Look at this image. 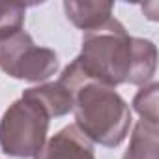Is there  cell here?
<instances>
[{
	"instance_id": "5b68a950",
	"label": "cell",
	"mask_w": 159,
	"mask_h": 159,
	"mask_svg": "<svg viewBox=\"0 0 159 159\" xmlns=\"http://www.w3.org/2000/svg\"><path fill=\"white\" fill-rule=\"evenodd\" d=\"M36 159H96L92 142L77 129L66 125L39 150Z\"/></svg>"
},
{
	"instance_id": "277c9868",
	"label": "cell",
	"mask_w": 159,
	"mask_h": 159,
	"mask_svg": "<svg viewBox=\"0 0 159 159\" xmlns=\"http://www.w3.org/2000/svg\"><path fill=\"white\" fill-rule=\"evenodd\" d=\"M0 69L19 81L39 83L58 69V56L52 49L39 47L30 34L19 30L0 39Z\"/></svg>"
},
{
	"instance_id": "6da1fadb",
	"label": "cell",
	"mask_w": 159,
	"mask_h": 159,
	"mask_svg": "<svg viewBox=\"0 0 159 159\" xmlns=\"http://www.w3.org/2000/svg\"><path fill=\"white\" fill-rule=\"evenodd\" d=\"M75 62L88 81L111 88L146 86L155 73L157 49L148 39L131 38L124 25L111 17L99 28L84 32L83 49Z\"/></svg>"
},
{
	"instance_id": "30bf717a",
	"label": "cell",
	"mask_w": 159,
	"mask_h": 159,
	"mask_svg": "<svg viewBox=\"0 0 159 159\" xmlns=\"http://www.w3.org/2000/svg\"><path fill=\"white\" fill-rule=\"evenodd\" d=\"M26 6L17 2H0V39L23 30Z\"/></svg>"
},
{
	"instance_id": "9c48e42d",
	"label": "cell",
	"mask_w": 159,
	"mask_h": 159,
	"mask_svg": "<svg viewBox=\"0 0 159 159\" xmlns=\"http://www.w3.org/2000/svg\"><path fill=\"white\" fill-rule=\"evenodd\" d=\"M157 94H159V84L152 83L142 86V90H139V94L133 99V107L139 112V116L142 118V122L150 124V125H159V111H157Z\"/></svg>"
},
{
	"instance_id": "8992f818",
	"label": "cell",
	"mask_w": 159,
	"mask_h": 159,
	"mask_svg": "<svg viewBox=\"0 0 159 159\" xmlns=\"http://www.w3.org/2000/svg\"><path fill=\"white\" fill-rule=\"evenodd\" d=\"M112 8H114L112 2H101V0L99 2H88V0H84V2L67 0V2H64L67 19L84 32L96 30L101 25H105L112 15Z\"/></svg>"
},
{
	"instance_id": "52a82bcc",
	"label": "cell",
	"mask_w": 159,
	"mask_h": 159,
	"mask_svg": "<svg viewBox=\"0 0 159 159\" xmlns=\"http://www.w3.org/2000/svg\"><path fill=\"white\" fill-rule=\"evenodd\" d=\"M23 98H28V99L39 103L51 118L64 116L69 111H73V94L58 81L28 88L23 92Z\"/></svg>"
},
{
	"instance_id": "3957f363",
	"label": "cell",
	"mask_w": 159,
	"mask_h": 159,
	"mask_svg": "<svg viewBox=\"0 0 159 159\" xmlns=\"http://www.w3.org/2000/svg\"><path fill=\"white\" fill-rule=\"evenodd\" d=\"M49 118L51 116L39 103L21 96L0 120L2 152L10 157H36L45 146Z\"/></svg>"
},
{
	"instance_id": "7a4b0ae2",
	"label": "cell",
	"mask_w": 159,
	"mask_h": 159,
	"mask_svg": "<svg viewBox=\"0 0 159 159\" xmlns=\"http://www.w3.org/2000/svg\"><path fill=\"white\" fill-rule=\"evenodd\" d=\"M75 125L90 142L120 146L131 127V111L124 98L111 86L83 81L73 90Z\"/></svg>"
},
{
	"instance_id": "ba28073f",
	"label": "cell",
	"mask_w": 159,
	"mask_h": 159,
	"mask_svg": "<svg viewBox=\"0 0 159 159\" xmlns=\"http://www.w3.org/2000/svg\"><path fill=\"white\" fill-rule=\"evenodd\" d=\"M157 125H150L146 122H139L131 133L129 148L124 153V159H157Z\"/></svg>"
}]
</instances>
